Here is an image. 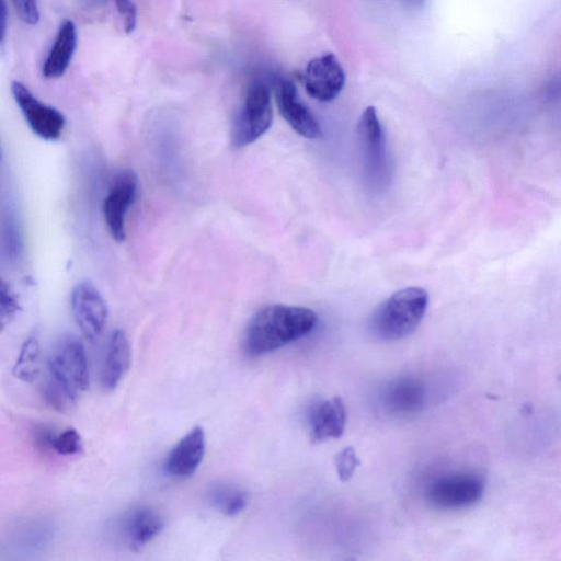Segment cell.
I'll return each instance as SVG.
<instances>
[{
    "label": "cell",
    "instance_id": "cell-26",
    "mask_svg": "<svg viewBox=\"0 0 561 561\" xmlns=\"http://www.w3.org/2000/svg\"><path fill=\"white\" fill-rule=\"evenodd\" d=\"M428 0H401L404 8L411 11H417L425 7Z\"/></svg>",
    "mask_w": 561,
    "mask_h": 561
},
{
    "label": "cell",
    "instance_id": "cell-13",
    "mask_svg": "<svg viewBox=\"0 0 561 561\" xmlns=\"http://www.w3.org/2000/svg\"><path fill=\"white\" fill-rule=\"evenodd\" d=\"M345 422V407L339 397L317 402L309 412L311 440L320 443L339 438L344 432Z\"/></svg>",
    "mask_w": 561,
    "mask_h": 561
},
{
    "label": "cell",
    "instance_id": "cell-27",
    "mask_svg": "<svg viewBox=\"0 0 561 561\" xmlns=\"http://www.w3.org/2000/svg\"><path fill=\"white\" fill-rule=\"evenodd\" d=\"M0 159H1V149H0Z\"/></svg>",
    "mask_w": 561,
    "mask_h": 561
},
{
    "label": "cell",
    "instance_id": "cell-6",
    "mask_svg": "<svg viewBox=\"0 0 561 561\" xmlns=\"http://www.w3.org/2000/svg\"><path fill=\"white\" fill-rule=\"evenodd\" d=\"M11 93L32 131L45 140L60 138L66 119L56 107L37 99L21 81L11 82Z\"/></svg>",
    "mask_w": 561,
    "mask_h": 561
},
{
    "label": "cell",
    "instance_id": "cell-22",
    "mask_svg": "<svg viewBox=\"0 0 561 561\" xmlns=\"http://www.w3.org/2000/svg\"><path fill=\"white\" fill-rule=\"evenodd\" d=\"M334 463L339 479L342 482H346L354 474L357 466L359 465V460L353 447H345L335 455Z\"/></svg>",
    "mask_w": 561,
    "mask_h": 561
},
{
    "label": "cell",
    "instance_id": "cell-4",
    "mask_svg": "<svg viewBox=\"0 0 561 561\" xmlns=\"http://www.w3.org/2000/svg\"><path fill=\"white\" fill-rule=\"evenodd\" d=\"M357 138L363 158L365 181L374 191L383 190L390 180V162L383 129L374 106L362 113Z\"/></svg>",
    "mask_w": 561,
    "mask_h": 561
},
{
    "label": "cell",
    "instance_id": "cell-11",
    "mask_svg": "<svg viewBox=\"0 0 561 561\" xmlns=\"http://www.w3.org/2000/svg\"><path fill=\"white\" fill-rule=\"evenodd\" d=\"M274 90L277 108L288 125L305 138L320 137V125L308 107L299 101L295 84L287 79H277Z\"/></svg>",
    "mask_w": 561,
    "mask_h": 561
},
{
    "label": "cell",
    "instance_id": "cell-8",
    "mask_svg": "<svg viewBox=\"0 0 561 561\" xmlns=\"http://www.w3.org/2000/svg\"><path fill=\"white\" fill-rule=\"evenodd\" d=\"M70 305L82 334L91 341L98 339L106 325L108 310L94 284L89 280L77 284L71 293Z\"/></svg>",
    "mask_w": 561,
    "mask_h": 561
},
{
    "label": "cell",
    "instance_id": "cell-14",
    "mask_svg": "<svg viewBox=\"0 0 561 561\" xmlns=\"http://www.w3.org/2000/svg\"><path fill=\"white\" fill-rule=\"evenodd\" d=\"M130 362V343L125 332L116 329L108 339L101 369V386L104 391H112L117 387L127 373Z\"/></svg>",
    "mask_w": 561,
    "mask_h": 561
},
{
    "label": "cell",
    "instance_id": "cell-15",
    "mask_svg": "<svg viewBox=\"0 0 561 561\" xmlns=\"http://www.w3.org/2000/svg\"><path fill=\"white\" fill-rule=\"evenodd\" d=\"M78 43L77 26L65 20L58 27L51 47L43 62L42 73L46 79H58L68 69Z\"/></svg>",
    "mask_w": 561,
    "mask_h": 561
},
{
    "label": "cell",
    "instance_id": "cell-5",
    "mask_svg": "<svg viewBox=\"0 0 561 561\" xmlns=\"http://www.w3.org/2000/svg\"><path fill=\"white\" fill-rule=\"evenodd\" d=\"M273 106L267 85L255 81L247 90L243 104L236 115L231 146L242 148L257 140L271 127Z\"/></svg>",
    "mask_w": 561,
    "mask_h": 561
},
{
    "label": "cell",
    "instance_id": "cell-21",
    "mask_svg": "<svg viewBox=\"0 0 561 561\" xmlns=\"http://www.w3.org/2000/svg\"><path fill=\"white\" fill-rule=\"evenodd\" d=\"M21 310L19 298L11 286L0 276V332H2Z\"/></svg>",
    "mask_w": 561,
    "mask_h": 561
},
{
    "label": "cell",
    "instance_id": "cell-20",
    "mask_svg": "<svg viewBox=\"0 0 561 561\" xmlns=\"http://www.w3.org/2000/svg\"><path fill=\"white\" fill-rule=\"evenodd\" d=\"M209 500L217 510L228 516L239 514L248 504L244 491L227 484L214 486L209 492Z\"/></svg>",
    "mask_w": 561,
    "mask_h": 561
},
{
    "label": "cell",
    "instance_id": "cell-19",
    "mask_svg": "<svg viewBox=\"0 0 561 561\" xmlns=\"http://www.w3.org/2000/svg\"><path fill=\"white\" fill-rule=\"evenodd\" d=\"M42 348L36 334L30 335L22 344L13 365V376L24 382H33L39 374Z\"/></svg>",
    "mask_w": 561,
    "mask_h": 561
},
{
    "label": "cell",
    "instance_id": "cell-10",
    "mask_svg": "<svg viewBox=\"0 0 561 561\" xmlns=\"http://www.w3.org/2000/svg\"><path fill=\"white\" fill-rule=\"evenodd\" d=\"M306 92L321 102L334 100L343 90L345 73L337 58L329 53L312 58L302 75Z\"/></svg>",
    "mask_w": 561,
    "mask_h": 561
},
{
    "label": "cell",
    "instance_id": "cell-25",
    "mask_svg": "<svg viewBox=\"0 0 561 561\" xmlns=\"http://www.w3.org/2000/svg\"><path fill=\"white\" fill-rule=\"evenodd\" d=\"M8 28V9L5 0H0V45L4 43Z\"/></svg>",
    "mask_w": 561,
    "mask_h": 561
},
{
    "label": "cell",
    "instance_id": "cell-12",
    "mask_svg": "<svg viewBox=\"0 0 561 561\" xmlns=\"http://www.w3.org/2000/svg\"><path fill=\"white\" fill-rule=\"evenodd\" d=\"M205 433L201 426L193 427L170 451L165 470L175 478L192 476L205 455Z\"/></svg>",
    "mask_w": 561,
    "mask_h": 561
},
{
    "label": "cell",
    "instance_id": "cell-9",
    "mask_svg": "<svg viewBox=\"0 0 561 561\" xmlns=\"http://www.w3.org/2000/svg\"><path fill=\"white\" fill-rule=\"evenodd\" d=\"M138 180L130 170L116 175L103 202V215L107 229L114 240L125 239V218L136 199Z\"/></svg>",
    "mask_w": 561,
    "mask_h": 561
},
{
    "label": "cell",
    "instance_id": "cell-17",
    "mask_svg": "<svg viewBox=\"0 0 561 561\" xmlns=\"http://www.w3.org/2000/svg\"><path fill=\"white\" fill-rule=\"evenodd\" d=\"M425 390L421 382L411 379H399L389 385L385 392L386 405L397 413H412L422 408Z\"/></svg>",
    "mask_w": 561,
    "mask_h": 561
},
{
    "label": "cell",
    "instance_id": "cell-16",
    "mask_svg": "<svg viewBox=\"0 0 561 561\" xmlns=\"http://www.w3.org/2000/svg\"><path fill=\"white\" fill-rule=\"evenodd\" d=\"M164 528V518L152 507H138L124 523V536L130 549L139 550Z\"/></svg>",
    "mask_w": 561,
    "mask_h": 561
},
{
    "label": "cell",
    "instance_id": "cell-24",
    "mask_svg": "<svg viewBox=\"0 0 561 561\" xmlns=\"http://www.w3.org/2000/svg\"><path fill=\"white\" fill-rule=\"evenodd\" d=\"M114 3L122 18L125 33H131L137 23V10L134 2L131 0H114Z\"/></svg>",
    "mask_w": 561,
    "mask_h": 561
},
{
    "label": "cell",
    "instance_id": "cell-23",
    "mask_svg": "<svg viewBox=\"0 0 561 561\" xmlns=\"http://www.w3.org/2000/svg\"><path fill=\"white\" fill-rule=\"evenodd\" d=\"M19 18L28 25L37 24L39 10L37 0H11Z\"/></svg>",
    "mask_w": 561,
    "mask_h": 561
},
{
    "label": "cell",
    "instance_id": "cell-7",
    "mask_svg": "<svg viewBox=\"0 0 561 561\" xmlns=\"http://www.w3.org/2000/svg\"><path fill=\"white\" fill-rule=\"evenodd\" d=\"M484 480L476 473L440 477L426 489L427 501L440 508H460L478 502L484 492Z\"/></svg>",
    "mask_w": 561,
    "mask_h": 561
},
{
    "label": "cell",
    "instance_id": "cell-1",
    "mask_svg": "<svg viewBox=\"0 0 561 561\" xmlns=\"http://www.w3.org/2000/svg\"><path fill=\"white\" fill-rule=\"evenodd\" d=\"M316 312L306 307L270 305L259 310L249 321L244 348L249 355L260 356L278 350L313 330Z\"/></svg>",
    "mask_w": 561,
    "mask_h": 561
},
{
    "label": "cell",
    "instance_id": "cell-3",
    "mask_svg": "<svg viewBox=\"0 0 561 561\" xmlns=\"http://www.w3.org/2000/svg\"><path fill=\"white\" fill-rule=\"evenodd\" d=\"M48 378L75 401L89 386L85 348L75 335H64L54 345L48 358Z\"/></svg>",
    "mask_w": 561,
    "mask_h": 561
},
{
    "label": "cell",
    "instance_id": "cell-18",
    "mask_svg": "<svg viewBox=\"0 0 561 561\" xmlns=\"http://www.w3.org/2000/svg\"><path fill=\"white\" fill-rule=\"evenodd\" d=\"M35 438L39 445L50 448L62 456L77 455L81 453L83 447L81 435L72 427L57 432L41 426L35 430Z\"/></svg>",
    "mask_w": 561,
    "mask_h": 561
},
{
    "label": "cell",
    "instance_id": "cell-2",
    "mask_svg": "<svg viewBox=\"0 0 561 561\" xmlns=\"http://www.w3.org/2000/svg\"><path fill=\"white\" fill-rule=\"evenodd\" d=\"M428 295L421 287H407L392 294L374 312L373 331L382 340L396 341L410 335L422 321Z\"/></svg>",
    "mask_w": 561,
    "mask_h": 561
}]
</instances>
